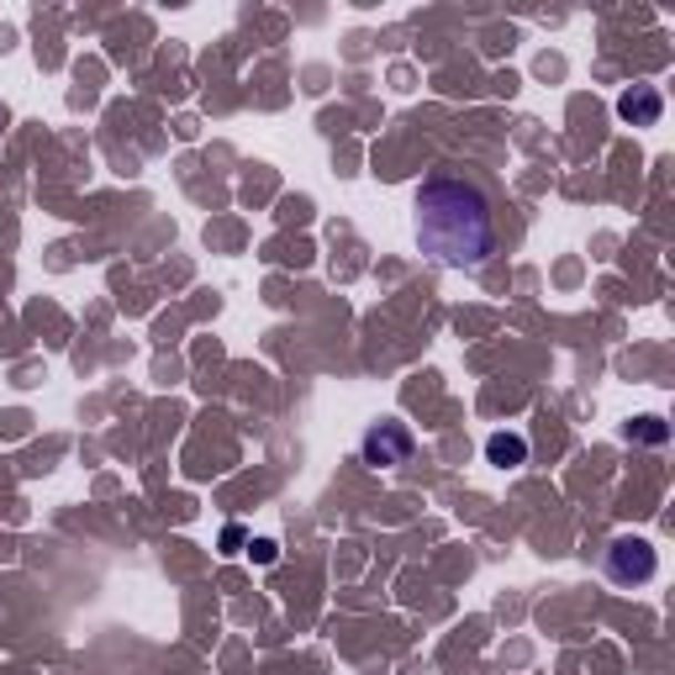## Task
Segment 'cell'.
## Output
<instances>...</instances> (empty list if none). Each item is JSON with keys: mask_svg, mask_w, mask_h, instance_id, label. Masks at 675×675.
Masks as SVG:
<instances>
[{"mask_svg": "<svg viewBox=\"0 0 675 675\" xmlns=\"http://www.w3.org/2000/svg\"><path fill=\"white\" fill-rule=\"evenodd\" d=\"M417 243L449 269H475L497 254V222L491 201L470 180L438 175L417 191Z\"/></svg>", "mask_w": 675, "mask_h": 675, "instance_id": "1", "label": "cell"}, {"mask_svg": "<svg viewBox=\"0 0 675 675\" xmlns=\"http://www.w3.org/2000/svg\"><path fill=\"white\" fill-rule=\"evenodd\" d=\"M654 570H659V560H654V544H650V539H633V533L612 539V549H607V575L617 581V586H644V581H654Z\"/></svg>", "mask_w": 675, "mask_h": 675, "instance_id": "2", "label": "cell"}, {"mask_svg": "<svg viewBox=\"0 0 675 675\" xmlns=\"http://www.w3.org/2000/svg\"><path fill=\"white\" fill-rule=\"evenodd\" d=\"M417 449V438L407 422H375L370 433H365V443H359V454H365V464H375V470H396V464H407Z\"/></svg>", "mask_w": 675, "mask_h": 675, "instance_id": "3", "label": "cell"}, {"mask_svg": "<svg viewBox=\"0 0 675 675\" xmlns=\"http://www.w3.org/2000/svg\"><path fill=\"white\" fill-rule=\"evenodd\" d=\"M617 116L633 122V127H654V122L665 116V95H659L654 85H633V90L617 95Z\"/></svg>", "mask_w": 675, "mask_h": 675, "instance_id": "4", "label": "cell"}, {"mask_svg": "<svg viewBox=\"0 0 675 675\" xmlns=\"http://www.w3.org/2000/svg\"><path fill=\"white\" fill-rule=\"evenodd\" d=\"M485 459H491V464H507V470H512V464H528V438L523 433H491L485 438Z\"/></svg>", "mask_w": 675, "mask_h": 675, "instance_id": "5", "label": "cell"}, {"mask_svg": "<svg viewBox=\"0 0 675 675\" xmlns=\"http://www.w3.org/2000/svg\"><path fill=\"white\" fill-rule=\"evenodd\" d=\"M671 438V428L659 422V417H638V422H628V443H665Z\"/></svg>", "mask_w": 675, "mask_h": 675, "instance_id": "6", "label": "cell"}, {"mask_svg": "<svg viewBox=\"0 0 675 675\" xmlns=\"http://www.w3.org/2000/svg\"><path fill=\"white\" fill-rule=\"evenodd\" d=\"M248 560H254V565H275V560H280V544H275V539H254V544H248Z\"/></svg>", "mask_w": 675, "mask_h": 675, "instance_id": "7", "label": "cell"}, {"mask_svg": "<svg viewBox=\"0 0 675 675\" xmlns=\"http://www.w3.org/2000/svg\"><path fill=\"white\" fill-rule=\"evenodd\" d=\"M243 544V528L233 523V528H222V549H238Z\"/></svg>", "mask_w": 675, "mask_h": 675, "instance_id": "8", "label": "cell"}]
</instances>
